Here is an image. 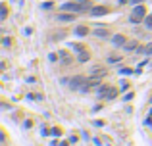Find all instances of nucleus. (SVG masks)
I'll use <instances>...</instances> for the list:
<instances>
[{
	"label": "nucleus",
	"instance_id": "obj_1",
	"mask_svg": "<svg viewBox=\"0 0 152 146\" xmlns=\"http://www.w3.org/2000/svg\"><path fill=\"white\" fill-rule=\"evenodd\" d=\"M89 4H79V2H66L62 4V12H73V13H79V12H85Z\"/></svg>",
	"mask_w": 152,
	"mask_h": 146
},
{
	"label": "nucleus",
	"instance_id": "obj_2",
	"mask_svg": "<svg viewBox=\"0 0 152 146\" xmlns=\"http://www.w3.org/2000/svg\"><path fill=\"white\" fill-rule=\"evenodd\" d=\"M145 15H146V8L145 6H135L129 19H131V23H141V21H145Z\"/></svg>",
	"mask_w": 152,
	"mask_h": 146
},
{
	"label": "nucleus",
	"instance_id": "obj_3",
	"mask_svg": "<svg viewBox=\"0 0 152 146\" xmlns=\"http://www.w3.org/2000/svg\"><path fill=\"white\" fill-rule=\"evenodd\" d=\"M106 13H110V8H108V6H95V8H91V15H93V17H100V15H106Z\"/></svg>",
	"mask_w": 152,
	"mask_h": 146
},
{
	"label": "nucleus",
	"instance_id": "obj_4",
	"mask_svg": "<svg viewBox=\"0 0 152 146\" xmlns=\"http://www.w3.org/2000/svg\"><path fill=\"white\" fill-rule=\"evenodd\" d=\"M108 75V67H102V65H95L93 69H91V77H98V79H102V77Z\"/></svg>",
	"mask_w": 152,
	"mask_h": 146
},
{
	"label": "nucleus",
	"instance_id": "obj_5",
	"mask_svg": "<svg viewBox=\"0 0 152 146\" xmlns=\"http://www.w3.org/2000/svg\"><path fill=\"white\" fill-rule=\"evenodd\" d=\"M85 83H87V79H85V77L77 75V77H73V79H71V89H79V90H83Z\"/></svg>",
	"mask_w": 152,
	"mask_h": 146
},
{
	"label": "nucleus",
	"instance_id": "obj_6",
	"mask_svg": "<svg viewBox=\"0 0 152 146\" xmlns=\"http://www.w3.org/2000/svg\"><path fill=\"white\" fill-rule=\"evenodd\" d=\"M123 50H127V52H133V50L143 52V46L139 44V40H127V44L123 46Z\"/></svg>",
	"mask_w": 152,
	"mask_h": 146
},
{
	"label": "nucleus",
	"instance_id": "obj_7",
	"mask_svg": "<svg viewBox=\"0 0 152 146\" xmlns=\"http://www.w3.org/2000/svg\"><path fill=\"white\" fill-rule=\"evenodd\" d=\"M60 62H62V65H71L73 64V56H71L70 52L62 50L60 52Z\"/></svg>",
	"mask_w": 152,
	"mask_h": 146
},
{
	"label": "nucleus",
	"instance_id": "obj_8",
	"mask_svg": "<svg viewBox=\"0 0 152 146\" xmlns=\"http://www.w3.org/2000/svg\"><path fill=\"white\" fill-rule=\"evenodd\" d=\"M112 42H114L116 46H125L127 44V38L123 37V35H114V37H112Z\"/></svg>",
	"mask_w": 152,
	"mask_h": 146
},
{
	"label": "nucleus",
	"instance_id": "obj_9",
	"mask_svg": "<svg viewBox=\"0 0 152 146\" xmlns=\"http://www.w3.org/2000/svg\"><path fill=\"white\" fill-rule=\"evenodd\" d=\"M77 60H79V62H89V60H91V52L87 50V48H83V50L79 52V56H77Z\"/></svg>",
	"mask_w": 152,
	"mask_h": 146
},
{
	"label": "nucleus",
	"instance_id": "obj_10",
	"mask_svg": "<svg viewBox=\"0 0 152 146\" xmlns=\"http://www.w3.org/2000/svg\"><path fill=\"white\" fill-rule=\"evenodd\" d=\"M118 92H120L118 89H114V87H110V89L106 90V94L102 96V98H108V100H114L116 96H118Z\"/></svg>",
	"mask_w": 152,
	"mask_h": 146
},
{
	"label": "nucleus",
	"instance_id": "obj_11",
	"mask_svg": "<svg viewBox=\"0 0 152 146\" xmlns=\"http://www.w3.org/2000/svg\"><path fill=\"white\" fill-rule=\"evenodd\" d=\"M58 19H60V21H73V19H75V15H73V13H66V12H60V15H58Z\"/></svg>",
	"mask_w": 152,
	"mask_h": 146
},
{
	"label": "nucleus",
	"instance_id": "obj_12",
	"mask_svg": "<svg viewBox=\"0 0 152 146\" xmlns=\"http://www.w3.org/2000/svg\"><path fill=\"white\" fill-rule=\"evenodd\" d=\"M93 35H95V37H100V38H108L110 37L108 29H96V31H93Z\"/></svg>",
	"mask_w": 152,
	"mask_h": 146
},
{
	"label": "nucleus",
	"instance_id": "obj_13",
	"mask_svg": "<svg viewBox=\"0 0 152 146\" xmlns=\"http://www.w3.org/2000/svg\"><path fill=\"white\" fill-rule=\"evenodd\" d=\"M75 35H79V37H85V35H89V27H83V25L75 27Z\"/></svg>",
	"mask_w": 152,
	"mask_h": 146
},
{
	"label": "nucleus",
	"instance_id": "obj_14",
	"mask_svg": "<svg viewBox=\"0 0 152 146\" xmlns=\"http://www.w3.org/2000/svg\"><path fill=\"white\" fill-rule=\"evenodd\" d=\"M143 54H148V56L152 54V42H148L146 46H143Z\"/></svg>",
	"mask_w": 152,
	"mask_h": 146
},
{
	"label": "nucleus",
	"instance_id": "obj_15",
	"mask_svg": "<svg viewBox=\"0 0 152 146\" xmlns=\"http://www.w3.org/2000/svg\"><path fill=\"white\" fill-rule=\"evenodd\" d=\"M6 17H8V8L2 6V19H6Z\"/></svg>",
	"mask_w": 152,
	"mask_h": 146
},
{
	"label": "nucleus",
	"instance_id": "obj_16",
	"mask_svg": "<svg viewBox=\"0 0 152 146\" xmlns=\"http://www.w3.org/2000/svg\"><path fill=\"white\" fill-rule=\"evenodd\" d=\"M145 21H146V27H148V29H152V15H150V17H146Z\"/></svg>",
	"mask_w": 152,
	"mask_h": 146
},
{
	"label": "nucleus",
	"instance_id": "obj_17",
	"mask_svg": "<svg viewBox=\"0 0 152 146\" xmlns=\"http://www.w3.org/2000/svg\"><path fill=\"white\" fill-rule=\"evenodd\" d=\"M43 8H45V10H50V8H52V2H45V4H43Z\"/></svg>",
	"mask_w": 152,
	"mask_h": 146
},
{
	"label": "nucleus",
	"instance_id": "obj_18",
	"mask_svg": "<svg viewBox=\"0 0 152 146\" xmlns=\"http://www.w3.org/2000/svg\"><path fill=\"white\" fill-rule=\"evenodd\" d=\"M127 89H129V83L123 81V83H121V90H127Z\"/></svg>",
	"mask_w": 152,
	"mask_h": 146
},
{
	"label": "nucleus",
	"instance_id": "obj_19",
	"mask_svg": "<svg viewBox=\"0 0 152 146\" xmlns=\"http://www.w3.org/2000/svg\"><path fill=\"white\" fill-rule=\"evenodd\" d=\"M120 58H121V56H110V62H118Z\"/></svg>",
	"mask_w": 152,
	"mask_h": 146
},
{
	"label": "nucleus",
	"instance_id": "obj_20",
	"mask_svg": "<svg viewBox=\"0 0 152 146\" xmlns=\"http://www.w3.org/2000/svg\"><path fill=\"white\" fill-rule=\"evenodd\" d=\"M131 4H141V2H145V0H129Z\"/></svg>",
	"mask_w": 152,
	"mask_h": 146
},
{
	"label": "nucleus",
	"instance_id": "obj_21",
	"mask_svg": "<svg viewBox=\"0 0 152 146\" xmlns=\"http://www.w3.org/2000/svg\"><path fill=\"white\" fill-rule=\"evenodd\" d=\"M79 2H85V0H79Z\"/></svg>",
	"mask_w": 152,
	"mask_h": 146
},
{
	"label": "nucleus",
	"instance_id": "obj_22",
	"mask_svg": "<svg viewBox=\"0 0 152 146\" xmlns=\"http://www.w3.org/2000/svg\"><path fill=\"white\" fill-rule=\"evenodd\" d=\"M150 114H152V110H150Z\"/></svg>",
	"mask_w": 152,
	"mask_h": 146
},
{
	"label": "nucleus",
	"instance_id": "obj_23",
	"mask_svg": "<svg viewBox=\"0 0 152 146\" xmlns=\"http://www.w3.org/2000/svg\"><path fill=\"white\" fill-rule=\"evenodd\" d=\"M150 102H152V98H150Z\"/></svg>",
	"mask_w": 152,
	"mask_h": 146
}]
</instances>
